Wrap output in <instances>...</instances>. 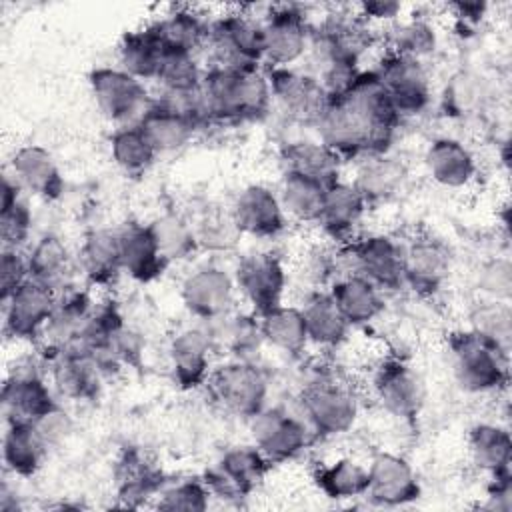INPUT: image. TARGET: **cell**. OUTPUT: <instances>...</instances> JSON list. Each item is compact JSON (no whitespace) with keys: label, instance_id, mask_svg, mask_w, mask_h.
Instances as JSON below:
<instances>
[{"label":"cell","instance_id":"6da1fadb","mask_svg":"<svg viewBox=\"0 0 512 512\" xmlns=\"http://www.w3.org/2000/svg\"><path fill=\"white\" fill-rule=\"evenodd\" d=\"M206 122H250L268 114L272 92L264 68L208 66L200 84Z\"/></svg>","mask_w":512,"mask_h":512},{"label":"cell","instance_id":"7a4b0ae2","mask_svg":"<svg viewBox=\"0 0 512 512\" xmlns=\"http://www.w3.org/2000/svg\"><path fill=\"white\" fill-rule=\"evenodd\" d=\"M448 352L458 386L470 394H490L508 386L510 352L472 328L448 334Z\"/></svg>","mask_w":512,"mask_h":512},{"label":"cell","instance_id":"3957f363","mask_svg":"<svg viewBox=\"0 0 512 512\" xmlns=\"http://www.w3.org/2000/svg\"><path fill=\"white\" fill-rule=\"evenodd\" d=\"M298 410L316 438L348 432L358 418V398L332 372H316L298 396Z\"/></svg>","mask_w":512,"mask_h":512},{"label":"cell","instance_id":"277c9868","mask_svg":"<svg viewBox=\"0 0 512 512\" xmlns=\"http://www.w3.org/2000/svg\"><path fill=\"white\" fill-rule=\"evenodd\" d=\"M208 388L214 400L232 416L250 420L268 406V374L250 358H230L214 368Z\"/></svg>","mask_w":512,"mask_h":512},{"label":"cell","instance_id":"5b68a950","mask_svg":"<svg viewBox=\"0 0 512 512\" xmlns=\"http://www.w3.org/2000/svg\"><path fill=\"white\" fill-rule=\"evenodd\" d=\"M340 260L346 274H360L378 286L384 294L398 292L404 286L402 242L388 234H366L342 244Z\"/></svg>","mask_w":512,"mask_h":512},{"label":"cell","instance_id":"8992f818","mask_svg":"<svg viewBox=\"0 0 512 512\" xmlns=\"http://www.w3.org/2000/svg\"><path fill=\"white\" fill-rule=\"evenodd\" d=\"M206 46L216 66L226 68H262L264 42L262 20L236 10L210 22Z\"/></svg>","mask_w":512,"mask_h":512},{"label":"cell","instance_id":"52a82bcc","mask_svg":"<svg viewBox=\"0 0 512 512\" xmlns=\"http://www.w3.org/2000/svg\"><path fill=\"white\" fill-rule=\"evenodd\" d=\"M248 422L252 444L272 464L294 460L316 440L298 408L288 410L286 406H266Z\"/></svg>","mask_w":512,"mask_h":512},{"label":"cell","instance_id":"ba28073f","mask_svg":"<svg viewBox=\"0 0 512 512\" xmlns=\"http://www.w3.org/2000/svg\"><path fill=\"white\" fill-rule=\"evenodd\" d=\"M88 86L100 114L120 126L136 124L148 104L144 82L124 72L120 66H100L88 74Z\"/></svg>","mask_w":512,"mask_h":512},{"label":"cell","instance_id":"9c48e42d","mask_svg":"<svg viewBox=\"0 0 512 512\" xmlns=\"http://www.w3.org/2000/svg\"><path fill=\"white\" fill-rule=\"evenodd\" d=\"M264 72L270 84L272 104H276L288 120L316 128L330 102V94L320 80L310 72H300L292 66L264 68Z\"/></svg>","mask_w":512,"mask_h":512},{"label":"cell","instance_id":"30bf717a","mask_svg":"<svg viewBox=\"0 0 512 512\" xmlns=\"http://www.w3.org/2000/svg\"><path fill=\"white\" fill-rule=\"evenodd\" d=\"M270 468L272 462L254 444H240L228 448L218 462L206 470L204 482L216 498L242 500L264 482Z\"/></svg>","mask_w":512,"mask_h":512},{"label":"cell","instance_id":"8fae6325","mask_svg":"<svg viewBox=\"0 0 512 512\" xmlns=\"http://www.w3.org/2000/svg\"><path fill=\"white\" fill-rule=\"evenodd\" d=\"M338 98H342L362 118L380 152L386 154L404 118L398 114L376 72L372 68L360 70Z\"/></svg>","mask_w":512,"mask_h":512},{"label":"cell","instance_id":"7c38bea8","mask_svg":"<svg viewBox=\"0 0 512 512\" xmlns=\"http://www.w3.org/2000/svg\"><path fill=\"white\" fill-rule=\"evenodd\" d=\"M372 70L402 118L426 112L432 102V84L420 60L386 50Z\"/></svg>","mask_w":512,"mask_h":512},{"label":"cell","instance_id":"4fadbf2b","mask_svg":"<svg viewBox=\"0 0 512 512\" xmlns=\"http://www.w3.org/2000/svg\"><path fill=\"white\" fill-rule=\"evenodd\" d=\"M56 300L58 292L54 288L28 278L2 300L4 334L20 342H40L54 314Z\"/></svg>","mask_w":512,"mask_h":512},{"label":"cell","instance_id":"5bb4252c","mask_svg":"<svg viewBox=\"0 0 512 512\" xmlns=\"http://www.w3.org/2000/svg\"><path fill=\"white\" fill-rule=\"evenodd\" d=\"M312 26L306 14L292 4L270 8L262 20L266 68H290L306 56Z\"/></svg>","mask_w":512,"mask_h":512},{"label":"cell","instance_id":"9a60e30c","mask_svg":"<svg viewBox=\"0 0 512 512\" xmlns=\"http://www.w3.org/2000/svg\"><path fill=\"white\" fill-rule=\"evenodd\" d=\"M378 404L398 420L414 422L424 406V384L418 372L402 358L382 360L372 374Z\"/></svg>","mask_w":512,"mask_h":512},{"label":"cell","instance_id":"2e32d148","mask_svg":"<svg viewBox=\"0 0 512 512\" xmlns=\"http://www.w3.org/2000/svg\"><path fill=\"white\" fill-rule=\"evenodd\" d=\"M236 292L248 302L254 314H264L282 304L288 274L282 260L272 252L244 256L234 270Z\"/></svg>","mask_w":512,"mask_h":512},{"label":"cell","instance_id":"e0dca14e","mask_svg":"<svg viewBox=\"0 0 512 512\" xmlns=\"http://www.w3.org/2000/svg\"><path fill=\"white\" fill-rule=\"evenodd\" d=\"M404 256V286L418 296L438 294L452 272V250L432 234H418L406 244Z\"/></svg>","mask_w":512,"mask_h":512},{"label":"cell","instance_id":"ac0fdd59","mask_svg":"<svg viewBox=\"0 0 512 512\" xmlns=\"http://www.w3.org/2000/svg\"><path fill=\"white\" fill-rule=\"evenodd\" d=\"M234 276L220 266H198L180 284L184 308L200 322H212L234 310Z\"/></svg>","mask_w":512,"mask_h":512},{"label":"cell","instance_id":"d6986e66","mask_svg":"<svg viewBox=\"0 0 512 512\" xmlns=\"http://www.w3.org/2000/svg\"><path fill=\"white\" fill-rule=\"evenodd\" d=\"M368 468L366 498L378 506H404L420 498L422 486L412 464L394 452H376Z\"/></svg>","mask_w":512,"mask_h":512},{"label":"cell","instance_id":"ffe728a7","mask_svg":"<svg viewBox=\"0 0 512 512\" xmlns=\"http://www.w3.org/2000/svg\"><path fill=\"white\" fill-rule=\"evenodd\" d=\"M216 348L208 326H188L178 330L168 344V360L174 382L182 390H194L208 382Z\"/></svg>","mask_w":512,"mask_h":512},{"label":"cell","instance_id":"44dd1931","mask_svg":"<svg viewBox=\"0 0 512 512\" xmlns=\"http://www.w3.org/2000/svg\"><path fill=\"white\" fill-rule=\"evenodd\" d=\"M116 498L124 508H138L156 498L168 484L164 470L156 460L138 446L122 450L114 464Z\"/></svg>","mask_w":512,"mask_h":512},{"label":"cell","instance_id":"7402d4cb","mask_svg":"<svg viewBox=\"0 0 512 512\" xmlns=\"http://www.w3.org/2000/svg\"><path fill=\"white\" fill-rule=\"evenodd\" d=\"M230 212L242 234L262 240L280 236L288 224L278 194L264 184L244 186L236 194Z\"/></svg>","mask_w":512,"mask_h":512},{"label":"cell","instance_id":"603a6c76","mask_svg":"<svg viewBox=\"0 0 512 512\" xmlns=\"http://www.w3.org/2000/svg\"><path fill=\"white\" fill-rule=\"evenodd\" d=\"M58 404L46 378L34 366L14 370L2 384V410L6 422H36Z\"/></svg>","mask_w":512,"mask_h":512},{"label":"cell","instance_id":"cb8c5ba5","mask_svg":"<svg viewBox=\"0 0 512 512\" xmlns=\"http://www.w3.org/2000/svg\"><path fill=\"white\" fill-rule=\"evenodd\" d=\"M50 382L66 400L90 402L96 400L102 388V370L96 360L82 350H66L46 356Z\"/></svg>","mask_w":512,"mask_h":512},{"label":"cell","instance_id":"d4e9b609","mask_svg":"<svg viewBox=\"0 0 512 512\" xmlns=\"http://www.w3.org/2000/svg\"><path fill=\"white\" fill-rule=\"evenodd\" d=\"M94 306L96 304L86 290L70 286L58 292L54 314L40 338L44 356H52L72 348L78 342Z\"/></svg>","mask_w":512,"mask_h":512},{"label":"cell","instance_id":"484cf974","mask_svg":"<svg viewBox=\"0 0 512 512\" xmlns=\"http://www.w3.org/2000/svg\"><path fill=\"white\" fill-rule=\"evenodd\" d=\"M136 126L142 130L156 154H168L184 148L194 138L202 122L162 100H152Z\"/></svg>","mask_w":512,"mask_h":512},{"label":"cell","instance_id":"4316f807","mask_svg":"<svg viewBox=\"0 0 512 512\" xmlns=\"http://www.w3.org/2000/svg\"><path fill=\"white\" fill-rule=\"evenodd\" d=\"M10 170L22 190H28L42 200L52 202L64 194V176L52 152L40 144L20 146L10 160Z\"/></svg>","mask_w":512,"mask_h":512},{"label":"cell","instance_id":"83f0119b","mask_svg":"<svg viewBox=\"0 0 512 512\" xmlns=\"http://www.w3.org/2000/svg\"><path fill=\"white\" fill-rule=\"evenodd\" d=\"M122 272L136 282H152L166 270L168 262L160 254L150 224L126 222L118 228Z\"/></svg>","mask_w":512,"mask_h":512},{"label":"cell","instance_id":"f1b7e54d","mask_svg":"<svg viewBox=\"0 0 512 512\" xmlns=\"http://www.w3.org/2000/svg\"><path fill=\"white\" fill-rule=\"evenodd\" d=\"M368 210L366 200L352 182L338 180L326 188L318 226L334 242H348L354 238L358 224Z\"/></svg>","mask_w":512,"mask_h":512},{"label":"cell","instance_id":"f546056e","mask_svg":"<svg viewBox=\"0 0 512 512\" xmlns=\"http://www.w3.org/2000/svg\"><path fill=\"white\" fill-rule=\"evenodd\" d=\"M424 164L430 178L450 190L466 188L478 172L476 158L468 146H464L458 138L440 136L434 138L426 152Z\"/></svg>","mask_w":512,"mask_h":512},{"label":"cell","instance_id":"4dcf8cb0","mask_svg":"<svg viewBox=\"0 0 512 512\" xmlns=\"http://www.w3.org/2000/svg\"><path fill=\"white\" fill-rule=\"evenodd\" d=\"M328 292L350 326H366L386 308L384 292L360 274L348 272L338 276Z\"/></svg>","mask_w":512,"mask_h":512},{"label":"cell","instance_id":"1f68e13d","mask_svg":"<svg viewBox=\"0 0 512 512\" xmlns=\"http://www.w3.org/2000/svg\"><path fill=\"white\" fill-rule=\"evenodd\" d=\"M78 266L92 286H110L122 274L118 230L94 228L84 234L78 250Z\"/></svg>","mask_w":512,"mask_h":512},{"label":"cell","instance_id":"d6a6232c","mask_svg":"<svg viewBox=\"0 0 512 512\" xmlns=\"http://www.w3.org/2000/svg\"><path fill=\"white\" fill-rule=\"evenodd\" d=\"M408 180V168L400 158L378 154L362 158L352 180L368 206L396 198Z\"/></svg>","mask_w":512,"mask_h":512},{"label":"cell","instance_id":"836d02e7","mask_svg":"<svg viewBox=\"0 0 512 512\" xmlns=\"http://www.w3.org/2000/svg\"><path fill=\"white\" fill-rule=\"evenodd\" d=\"M284 172H296L324 186L336 184L342 174V160L320 140H292L280 150Z\"/></svg>","mask_w":512,"mask_h":512},{"label":"cell","instance_id":"e575fe53","mask_svg":"<svg viewBox=\"0 0 512 512\" xmlns=\"http://www.w3.org/2000/svg\"><path fill=\"white\" fill-rule=\"evenodd\" d=\"M212 336L214 348L224 350L230 358H250L262 346V328L260 318L252 310L238 312L230 310L218 320L204 322Z\"/></svg>","mask_w":512,"mask_h":512},{"label":"cell","instance_id":"d590c367","mask_svg":"<svg viewBox=\"0 0 512 512\" xmlns=\"http://www.w3.org/2000/svg\"><path fill=\"white\" fill-rule=\"evenodd\" d=\"M26 260L32 280L42 282L56 292L70 288L74 260L60 236L44 234L36 238L34 244L26 250Z\"/></svg>","mask_w":512,"mask_h":512},{"label":"cell","instance_id":"8d00e7d4","mask_svg":"<svg viewBox=\"0 0 512 512\" xmlns=\"http://www.w3.org/2000/svg\"><path fill=\"white\" fill-rule=\"evenodd\" d=\"M300 308L310 344L320 348H336L346 340L352 326L346 322L328 290H312Z\"/></svg>","mask_w":512,"mask_h":512},{"label":"cell","instance_id":"74e56055","mask_svg":"<svg viewBox=\"0 0 512 512\" xmlns=\"http://www.w3.org/2000/svg\"><path fill=\"white\" fill-rule=\"evenodd\" d=\"M152 28L164 50L196 54L208 42L210 22H206L194 8L180 6L152 22Z\"/></svg>","mask_w":512,"mask_h":512},{"label":"cell","instance_id":"f35d334b","mask_svg":"<svg viewBox=\"0 0 512 512\" xmlns=\"http://www.w3.org/2000/svg\"><path fill=\"white\" fill-rule=\"evenodd\" d=\"M48 446L32 422H6L2 438V460L10 474L28 478L42 466Z\"/></svg>","mask_w":512,"mask_h":512},{"label":"cell","instance_id":"ab89813d","mask_svg":"<svg viewBox=\"0 0 512 512\" xmlns=\"http://www.w3.org/2000/svg\"><path fill=\"white\" fill-rule=\"evenodd\" d=\"M468 454L476 468L494 476L510 470L512 438L508 428L492 422L474 424L468 430Z\"/></svg>","mask_w":512,"mask_h":512},{"label":"cell","instance_id":"60d3db41","mask_svg":"<svg viewBox=\"0 0 512 512\" xmlns=\"http://www.w3.org/2000/svg\"><path fill=\"white\" fill-rule=\"evenodd\" d=\"M164 56V46L160 44L152 24L130 30L120 38L118 44V66L140 82L156 80L160 62Z\"/></svg>","mask_w":512,"mask_h":512},{"label":"cell","instance_id":"b9f144b4","mask_svg":"<svg viewBox=\"0 0 512 512\" xmlns=\"http://www.w3.org/2000/svg\"><path fill=\"white\" fill-rule=\"evenodd\" d=\"M258 318H260L262 338L272 348L290 356H300L310 344L302 308L278 304L272 310L260 314Z\"/></svg>","mask_w":512,"mask_h":512},{"label":"cell","instance_id":"7bdbcfd3","mask_svg":"<svg viewBox=\"0 0 512 512\" xmlns=\"http://www.w3.org/2000/svg\"><path fill=\"white\" fill-rule=\"evenodd\" d=\"M324 184L296 172H282L278 200L288 218L300 224H316L326 194Z\"/></svg>","mask_w":512,"mask_h":512},{"label":"cell","instance_id":"ee69618b","mask_svg":"<svg viewBox=\"0 0 512 512\" xmlns=\"http://www.w3.org/2000/svg\"><path fill=\"white\" fill-rule=\"evenodd\" d=\"M22 186L12 174L2 176V200H0V234L2 248L22 250L32 234V212L22 198Z\"/></svg>","mask_w":512,"mask_h":512},{"label":"cell","instance_id":"f6af8a7d","mask_svg":"<svg viewBox=\"0 0 512 512\" xmlns=\"http://www.w3.org/2000/svg\"><path fill=\"white\" fill-rule=\"evenodd\" d=\"M316 488L330 500H350L366 494L368 468L352 458L322 464L312 474Z\"/></svg>","mask_w":512,"mask_h":512},{"label":"cell","instance_id":"bcb514c9","mask_svg":"<svg viewBox=\"0 0 512 512\" xmlns=\"http://www.w3.org/2000/svg\"><path fill=\"white\" fill-rule=\"evenodd\" d=\"M164 260L182 262L200 250L192 222L176 212H166L148 222Z\"/></svg>","mask_w":512,"mask_h":512},{"label":"cell","instance_id":"7dc6e473","mask_svg":"<svg viewBox=\"0 0 512 512\" xmlns=\"http://www.w3.org/2000/svg\"><path fill=\"white\" fill-rule=\"evenodd\" d=\"M110 156L128 176H142L156 160V150L136 124L120 126L110 136Z\"/></svg>","mask_w":512,"mask_h":512},{"label":"cell","instance_id":"c3c4849f","mask_svg":"<svg viewBox=\"0 0 512 512\" xmlns=\"http://www.w3.org/2000/svg\"><path fill=\"white\" fill-rule=\"evenodd\" d=\"M204 70L198 64L196 54L164 50L156 82L162 94H194L200 90Z\"/></svg>","mask_w":512,"mask_h":512},{"label":"cell","instance_id":"681fc988","mask_svg":"<svg viewBox=\"0 0 512 512\" xmlns=\"http://www.w3.org/2000/svg\"><path fill=\"white\" fill-rule=\"evenodd\" d=\"M470 328L494 344H498L502 350L510 352L512 348V310L510 302L502 300H490L482 298L478 300L470 314Z\"/></svg>","mask_w":512,"mask_h":512},{"label":"cell","instance_id":"f907efd6","mask_svg":"<svg viewBox=\"0 0 512 512\" xmlns=\"http://www.w3.org/2000/svg\"><path fill=\"white\" fill-rule=\"evenodd\" d=\"M388 44H390V52L414 58V60H424L430 54H434L436 46H438V38H436V30L430 22L422 20V18H410L404 22H396L390 28V36H388Z\"/></svg>","mask_w":512,"mask_h":512},{"label":"cell","instance_id":"816d5d0a","mask_svg":"<svg viewBox=\"0 0 512 512\" xmlns=\"http://www.w3.org/2000/svg\"><path fill=\"white\" fill-rule=\"evenodd\" d=\"M194 234L198 240V246L210 252H228L232 250L238 240L244 236L240 228L236 226L232 212H218V210H206L194 224Z\"/></svg>","mask_w":512,"mask_h":512},{"label":"cell","instance_id":"f5cc1de1","mask_svg":"<svg viewBox=\"0 0 512 512\" xmlns=\"http://www.w3.org/2000/svg\"><path fill=\"white\" fill-rule=\"evenodd\" d=\"M210 496L204 478H186L166 484L156 496V508L166 512H204L210 506Z\"/></svg>","mask_w":512,"mask_h":512},{"label":"cell","instance_id":"db71d44e","mask_svg":"<svg viewBox=\"0 0 512 512\" xmlns=\"http://www.w3.org/2000/svg\"><path fill=\"white\" fill-rule=\"evenodd\" d=\"M478 288L490 300L510 302L512 298V264L508 258L496 256L482 264L478 272Z\"/></svg>","mask_w":512,"mask_h":512},{"label":"cell","instance_id":"11a10c76","mask_svg":"<svg viewBox=\"0 0 512 512\" xmlns=\"http://www.w3.org/2000/svg\"><path fill=\"white\" fill-rule=\"evenodd\" d=\"M30 278L24 250L2 248L0 254V298H8L20 284Z\"/></svg>","mask_w":512,"mask_h":512},{"label":"cell","instance_id":"9f6ffc18","mask_svg":"<svg viewBox=\"0 0 512 512\" xmlns=\"http://www.w3.org/2000/svg\"><path fill=\"white\" fill-rule=\"evenodd\" d=\"M110 354L112 358L120 364V366H134L138 368L142 362V354H144V338L140 332H136L134 328H130L128 324H124L112 344H110Z\"/></svg>","mask_w":512,"mask_h":512},{"label":"cell","instance_id":"6f0895ef","mask_svg":"<svg viewBox=\"0 0 512 512\" xmlns=\"http://www.w3.org/2000/svg\"><path fill=\"white\" fill-rule=\"evenodd\" d=\"M32 424L36 426V430L42 436V440L46 442V446L60 444L72 432V418L62 406H56L54 410H50L48 414H44L42 418H38Z\"/></svg>","mask_w":512,"mask_h":512},{"label":"cell","instance_id":"680465c9","mask_svg":"<svg viewBox=\"0 0 512 512\" xmlns=\"http://www.w3.org/2000/svg\"><path fill=\"white\" fill-rule=\"evenodd\" d=\"M484 508L496 510V512H508L512 508V474H510V470L490 476Z\"/></svg>","mask_w":512,"mask_h":512},{"label":"cell","instance_id":"91938a15","mask_svg":"<svg viewBox=\"0 0 512 512\" xmlns=\"http://www.w3.org/2000/svg\"><path fill=\"white\" fill-rule=\"evenodd\" d=\"M402 12L400 2L392 0H372V2H362L358 6V16L370 24V22H394Z\"/></svg>","mask_w":512,"mask_h":512},{"label":"cell","instance_id":"94428289","mask_svg":"<svg viewBox=\"0 0 512 512\" xmlns=\"http://www.w3.org/2000/svg\"><path fill=\"white\" fill-rule=\"evenodd\" d=\"M450 8L458 16V20L468 22V24L480 22L488 10V6L484 2H454Z\"/></svg>","mask_w":512,"mask_h":512}]
</instances>
